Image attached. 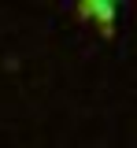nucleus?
I'll return each instance as SVG.
<instances>
[{"label":"nucleus","instance_id":"1","mask_svg":"<svg viewBox=\"0 0 137 148\" xmlns=\"http://www.w3.org/2000/svg\"><path fill=\"white\" fill-rule=\"evenodd\" d=\"M78 15L89 18V22H97L100 34H111V22H115V4H111V0H85V4H78Z\"/></svg>","mask_w":137,"mask_h":148}]
</instances>
